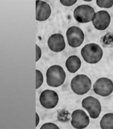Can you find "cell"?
Wrapping results in <instances>:
<instances>
[{
  "label": "cell",
  "mask_w": 113,
  "mask_h": 129,
  "mask_svg": "<svg viewBox=\"0 0 113 129\" xmlns=\"http://www.w3.org/2000/svg\"><path fill=\"white\" fill-rule=\"evenodd\" d=\"M81 54L85 61L91 64L98 63L101 60L103 55V51L98 45L89 44L82 48Z\"/></svg>",
  "instance_id": "cell-1"
},
{
  "label": "cell",
  "mask_w": 113,
  "mask_h": 129,
  "mask_svg": "<svg viewBox=\"0 0 113 129\" xmlns=\"http://www.w3.org/2000/svg\"><path fill=\"white\" fill-rule=\"evenodd\" d=\"M47 84L50 87H58L64 83L66 74L62 67L54 65L47 70L46 74Z\"/></svg>",
  "instance_id": "cell-2"
},
{
  "label": "cell",
  "mask_w": 113,
  "mask_h": 129,
  "mask_svg": "<svg viewBox=\"0 0 113 129\" xmlns=\"http://www.w3.org/2000/svg\"><path fill=\"white\" fill-rule=\"evenodd\" d=\"M71 85L74 92L77 95H82L86 94L90 90L92 83L91 79L87 76L79 74L72 79Z\"/></svg>",
  "instance_id": "cell-3"
},
{
  "label": "cell",
  "mask_w": 113,
  "mask_h": 129,
  "mask_svg": "<svg viewBox=\"0 0 113 129\" xmlns=\"http://www.w3.org/2000/svg\"><path fill=\"white\" fill-rule=\"evenodd\" d=\"M96 13L92 7L87 5H82L76 8L73 12L75 19L78 22L85 23L93 21Z\"/></svg>",
  "instance_id": "cell-4"
},
{
  "label": "cell",
  "mask_w": 113,
  "mask_h": 129,
  "mask_svg": "<svg viewBox=\"0 0 113 129\" xmlns=\"http://www.w3.org/2000/svg\"><path fill=\"white\" fill-rule=\"evenodd\" d=\"M94 92L100 96H109L113 91V82L106 78H101L97 79L93 85Z\"/></svg>",
  "instance_id": "cell-5"
},
{
  "label": "cell",
  "mask_w": 113,
  "mask_h": 129,
  "mask_svg": "<svg viewBox=\"0 0 113 129\" xmlns=\"http://www.w3.org/2000/svg\"><path fill=\"white\" fill-rule=\"evenodd\" d=\"M82 107L87 110L91 118L96 119L101 113V107L98 99L92 96L87 97L82 100Z\"/></svg>",
  "instance_id": "cell-6"
},
{
  "label": "cell",
  "mask_w": 113,
  "mask_h": 129,
  "mask_svg": "<svg viewBox=\"0 0 113 129\" xmlns=\"http://www.w3.org/2000/svg\"><path fill=\"white\" fill-rule=\"evenodd\" d=\"M66 36L69 46L74 48L81 45L84 39L83 32L76 26L69 27L67 31Z\"/></svg>",
  "instance_id": "cell-7"
},
{
  "label": "cell",
  "mask_w": 113,
  "mask_h": 129,
  "mask_svg": "<svg viewBox=\"0 0 113 129\" xmlns=\"http://www.w3.org/2000/svg\"><path fill=\"white\" fill-rule=\"evenodd\" d=\"M40 104L47 109H52L57 105L59 101L57 93L55 91L46 89L42 92L40 96Z\"/></svg>",
  "instance_id": "cell-8"
},
{
  "label": "cell",
  "mask_w": 113,
  "mask_h": 129,
  "mask_svg": "<svg viewBox=\"0 0 113 129\" xmlns=\"http://www.w3.org/2000/svg\"><path fill=\"white\" fill-rule=\"evenodd\" d=\"M71 124L75 128H85L90 124L89 117L84 111L81 109H77L72 112Z\"/></svg>",
  "instance_id": "cell-9"
},
{
  "label": "cell",
  "mask_w": 113,
  "mask_h": 129,
  "mask_svg": "<svg viewBox=\"0 0 113 129\" xmlns=\"http://www.w3.org/2000/svg\"><path fill=\"white\" fill-rule=\"evenodd\" d=\"M111 21V17L109 13L101 10L96 13L95 18L92 21L94 27L99 30H104L108 28Z\"/></svg>",
  "instance_id": "cell-10"
},
{
  "label": "cell",
  "mask_w": 113,
  "mask_h": 129,
  "mask_svg": "<svg viewBox=\"0 0 113 129\" xmlns=\"http://www.w3.org/2000/svg\"><path fill=\"white\" fill-rule=\"evenodd\" d=\"M48 44L49 49L56 52L63 51L66 47L64 37L60 33H55L51 36L48 39Z\"/></svg>",
  "instance_id": "cell-11"
},
{
  "label": "cell",
  "mask_w": 113,
  "mask_h": 129,
  "mask_svg": "<svg viewBox=\"0 0 113 129\" xmlns=\"http://www.w3.org/2000/svg\"><path fill=\"white\" fill-rule=\"evenodd\" d=\"M51 10L47 2L41 1H36V19L39 21H44L50 17Z\"/></svg>",
  "instance_id": "cell-12"
},
{
  "label": "cell",
  "mask_w": 113,
  "mask_h": 129,
  "mask_svg": "<svg viewBox=\"0 0 113 129\" xmlns=\"http://www.w3.org/2000/svg\"><path fill=\"white\" fill-rule=\"evenodd\" d=\"M80 59L76 55L69 56L65 63L66 67L68 71L71 73H74L78 71L81 66Z\"/></svg>",
  "instance_id": "cell-13"
},
{
  "label": "cell",
  "mask_w": 113,
  "mask_h": 129,
  "mask_svg": "<svg viewBox=\"0 0 113 129\" xmlns=\"http://www.w3.org/2000/svg\"><path fill=\"white\" fill-rule=\"evenodd\" d=\"M100 126L103 129H113V113H108L104 115L100 121Z\"/></svg>",
  "instance_id": "cell-14"
},
{
  "label": "cell",
  "mask_w": 113,
  "mask_h": 129,
  "mask_svg": "<svg viewBox=\"0 0 113 129\" xmlns=\"http://www.w3.org/2000/svg\"><path fill=\"white\" fill-rule=\"evenodd\" d=\"M96 2L98 6L101 8L109 9L113 6V1H96Z\"/></svg>",
  "instance_id": "cell-15"
},
{
  "label": "cell",
  "mask_w": 113,
  "mask_h": 129,
  "mask_svg": "<svg viewBox=\"0 0 113 129\" xmlns=\"http://www.w3.org/2000/svg\"><path fill=\"white\" fill-rule=\"evenodd\" d=\"M43 76L42 73L36 70V89L40 88L43 82Z\"/></svg>",
  "instance_id": "cell-16"
},
{
  "label": "cell",
  "mask_w": 113,
  "mask_h": 129,
  "mask_svg": "<svg viewBox=\"0 0 113 129\" xmlns=\"http://www.w3.org/2000/svg\"><path fill=\"white\" fill-rule=\"evenodd\" d=\"M60 128L56 124L52 123H47L43 124L41 127V129H59Z\"/></svg>",
  "instance_id": "cell-17"
},
{
  "label": "cell",
  "mask_w": 113,
  "mask_h": 129,
  "mask_svg": "<svg viewBox=\"0 0 113 129\" xmlns=\"http://www.w3.org/2000/svg\"><path fill=\"white\" fill-rule=\"evenodd\" d=\"M77 1H60L61 4L65 6H71L75 4Z\"/></svg>",
  "instance_id": "cell-18"
},
{
  "label": "cell",
  "mask_w": 113,
  "mask_h": 129,
  "mask_svg": "<svg viewBox=\"0 0 113 129\" xmlns=\"http://www.w3.org/2000/svg\"><path fill=\"white\" fill-rule=\"evenodd\" d=\"M36 62L40 59L41 56V50L40 47L36 45Z\"/></svg>",
  "instance_id": "cell-19"
},
{
  "label": "cell",
  "mask_w": 113,
  "mask_h": 129,
  "mask_svg": "<svg viewBox=\"0 0 113 129\" xmlns=\"http://www.w3.org/2000/svg\"><path fill=\"white\" fill-rule=\"evenodd\" d=\"M39 122H40V118H39V117L38 115V114L37 113H36V127L37 126V125L39 124Z\"/></svg>",
  "instance_id": "cell-20"
},
{
  "label": "cell",
  "mask_w": 113,
  "mask_h": 129,
  "mask_svg": "<svg viewBox=\"0 0 113 129\" xmlns=\"http://www.w3.org/2000/svg\"><path fill=\"white\" fill-rule=\"evenodd\" d=\"M84 1L85 2H91V1Z\"/></svg>",
  "instance_id": "cell-21"
}]
</instances>
